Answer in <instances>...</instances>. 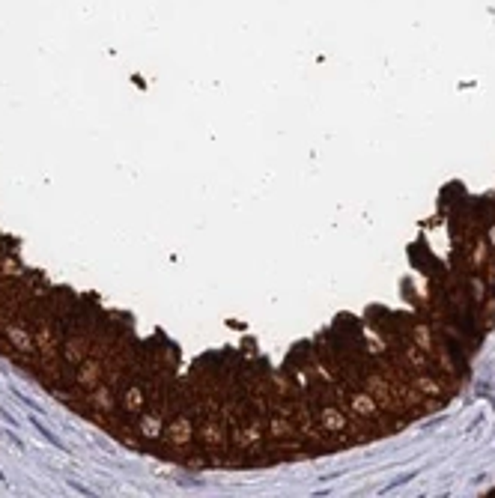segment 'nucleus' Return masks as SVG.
I'll list each match as a JSON object with an SVG mask.
<instances>
[{
  "mask_svg": "<svg viewBox=\"0 0 495 498\" xmlns=\"http://www.w3.org/2000/svg\"><path fill=\"white\" fill-rule=\"evenodd\" d=\"M0 432H3V427H0Z\"/></svg>",
  "mask_w": 495,
  "mask_h": 498,
  "instance_id": "39448f33",
  "label": "nucleus"
},
{
  "mask_svg": "<svg viewBox=\"0 0 495 498\" xmlns=\"http://www.w3.org/2000/svg\"><path fill=\"white\" fill-rule=\"evenodd\" d=\"M33 427L39 429V432H42V436H45V439H48V442H51V445L57 447V450H69V447L63 445V442H60V439H57V436H54V432H51V429H48V427H45L42 421H33Z\"/></svg>",
  "mask_w": 495,
  "mask_h": 498,
  "instance_id": "f257e3e1",
  "label": "nucleus"
},
{
  "mask_svg": "<svg viewBox=\"0 0 495 498\" xmlns=\"http://www.w3.org/2000/svg\"><path fill=\"white\" fill-rule=\"evenodd\" d=\"M66 486H69V489H75L78 495H93L90 486H84V483H78V481H66Z\"/></svg>",
  "mask_w": 495,
  "mask_h": 498,
  "instance_id": "f03ea898",
  "label": "nucleus"
},
{
  "mask_svg": "<svg viewBox=\"0 0 495 498\" xmlns=\"http://www.w3.org/2000/svg\"><path fill=\"white\" fill-rule=\"evenodd\" d=\"M0 418H6V421H9V424H18V421H15V418H12V415H9V412H6V409H3V406H0Z\"/></svg>",
  "mask_w": 495,
  "mask_h": 498,
  "instance_id": "7ed1b4c3",
  "label": "nucleus"
},
{
  "mask_svg": "<svg viewBox=\"0 0 495 498\" xmlns=\"http://www.w3.org/2000/svg\"><path fill=\"white\" fill-rule=\"evenodd\" d=\"M0 483H6V478H3V471H0Z\"/></svg>",
  "mask_w": 495,
  "mask_h": 498,
  "instance_id": "20e7f679",
  "label": "nucleus"
}]
</instances>
